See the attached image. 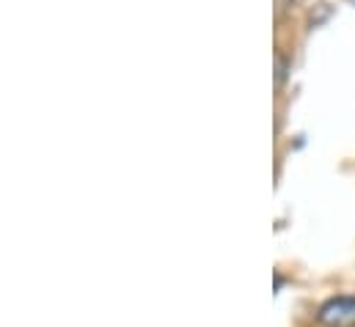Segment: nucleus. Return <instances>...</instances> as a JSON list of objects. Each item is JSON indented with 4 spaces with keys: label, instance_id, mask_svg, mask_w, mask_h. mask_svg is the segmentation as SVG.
I'll return each mask as SVG.
<instances>
[{
    "label": "nucleus",
    "instance_id": "nucleus-2",
    "mask_svg": "<svg viewBox=\"0 0 355 327\" xmlns=\"http://www.w3.org/2000/svg\"><path fill=\"white\" fill-rule=\"evenodd\" d=\"M289 69H292V58L278 50V53H275V85H278V88L289 80Z\"/></svg>",
    "mask_w": 355,
    "mask_h": 327
},
{
    "label": "nucleus",
    "instance_id": "nucleus-1",
    "mask_svg": "<svg viewBox=\"0 0 355 327\" xmlns=\"http://www.w3.org/2000/svg\"><path fill=\"white\" fill-rule=\"evenodd\" d=\"M317 327H355V294H334L314 311Z\"/></svg>",
    "mask_w": 355,
    "mask_h": 327
},
{
    "label": "nucleus",
    "instance_id": "nucleus-3",
    "mask_svg": "<svg viewBox=\"0 0 355 327\" xmlns=\"http://www.w3.org/2000/svg\"><path fill=\"white\" fill-rule=\"evenodd\" d=\"M347 3H353V6H355V0H347Z\"/></svg>",
    "mask_w": 355,
    "mask_h": 327
}]
</instances>
